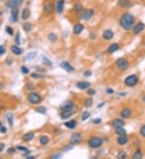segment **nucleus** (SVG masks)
Wrapping results in <instances>:
<instances>
[{
    "mask_svg": "<svg viewBox=\"0 0 145 159\" xmlns=\"http://www.w3.org/2000/svg\"><path fill=\"white\" fill-rule=\"evenodd\" d=\"M52 157H53V158H60V157H61V154H60V153L55 154V155H53Z\"/></svg>",
    "mask_w": 145,
    "mask_h": 159,
    "instance_id": "nucleus-52",
    "label": "nucleus"
},
{
    "mask_svg": "<svg viewBox=\"0 0 145 159\" xmlns=\"http://www.w3.org/2000/svg\"><path fill=\"white\" fill-rule=\"evenodd\" d=\"M34 137H35V134L33 133L30 132V133H27L23 135V140L24 142H29V141H31V140L33 139Z\"/></svg>",
    "mask_w": 145,
    "mask_h": 159,
    "instance_id": "nucleus-19",
    "label": "nucleus"
},
{
    "mask_svg": "<svg viewBox=\"0 0 145 159\" xmlns=\"http://www.w3.org/2000/svg\"><path fill=\"white\" fill-rule=\"evenodd\" d=\"M124 125V121L123 120L120 119H115L113 121V126L115 128H118V127H123Z\"/></svg>",
    "mask_w": 145,
    "mask_h": 159,
    "instance_id": "nucleus-21",
    "label": "nucleus"
},
{
    "mask_svg": "<svg viewBox=\"0 0 145 159\" xmlns=\"http://www.w3.org/2000/svg\"><path fill=\"white\" fill-rule=\"evenodd\" d=\"M48 38H49V39L51 42H53V43L57 40V35L54 34V33H50L49 35V36H48Z\"/></svg>",
    "mask_w": 145,
    "mask_h": 159,
    "instance_id": "nucleus-33",
    "label": "nucleus"
},
{
    "mask_svg": "<svg viewBox=\"0 0 145 159\" xmlns=\"http://www.w3.org/2000/svg\"><path fill=\"white\" fill-rule=\"evenodd\" d=\"M23 2V0H10V2L7 3V7L9 8H15L20 7Z\"/></svg>",
    "mask_w": 145,
    "mask_h": 159,
    "instance_id": "nucleus-7",
    "label": "nucleus"
},
{
    "mask_svg": "<svg viewBox=\"0 0 145 159\" xmlns=\"http://www.w3.org/2000/svg\"><path fill=\"white\" fill-rule=\"evenodd\" d=\"M21 71H22V72H23V74H27V73H29V69L27 68V67H25V66H23V67L21 68Z\"/></svg>",
    "mask_w": 145,
    "mask_h": 159,
    "instance_id": "nucleus-41",
    "label": "nucleus"
},
{
    "mask_svg": "<svg viewBox=\"0 0 145 159\" xmlns=\"http://www.w3.org/2000/svg\"><path fill=\"white\" fill-rule=\"evenodd\" d=\"M11 51H12V52L14 53V54H15V55H21L23 52V51L21 49V48H19V47H17V46H15V45H13V46H11Z\"/></svg>",
    "mask_w": 145,
    "mask_h": 159,
    "instance_id": "nucleus-23",
    "label": "nucleus"
},
{
    "mask_svg": "<svg viewBox=\"0 0 145 159\" xmlns=\"http://www.w3.org/2000/svg\"><path fill=\"white\" fill-rule=\"evenodd\" d=\"M37 55V52L36 51H31V52H29L28 54L27 55V56L24 58L25 60H31L33 59L34 58H36Z\"/></svg>",
    "mask_w": 145,
    "mask_h": 159,
    "instance_id": "nucleus-27",
    "label": "nucleus"
},
{
    "mask_svg": "<svg viewBox=\"0 0 145 159\" xmlns=\"http://www.w3.org/2000/svg\"><path fill=\"white\" fill-rule=\"evenodd\" d=\"M23 30H24L25 31H30L31 30V24L30 23H23Z\"/></svg>",
    "mask_w": 145,
    "mask_h": 159,
    "instance_id": "nucleus-32",
    "label": "nucleus"
},
{
    "mask_svg": "<svg viewBox=\"0 0 145 159\" xmlns=\"http://www.w3.org/2000/svg\"><path fill=\"white\" fill-rule=\"evenodd\" d=\"M7 121L8 124L10 125L11 126H12V125H13V114L11 113H7Z\"/></svg>",
    "mask_w": 145,
    "mask_h": 159,
    "instance_id": "nucleus-29",
    "label": "nucleus"
},
{
    "mask_svg": "<svg viewBox=\"0 0 145 159\" xmlns=\"http://www.w3.org/2000/svg\"><path fill=\"white\" fill-rule=\"evenodd\" d=\"M15 43H16L17 44H20V33H17V34H16Z\"/></svg>",
    "mask_w": 145,
    "mask_h": 159,
    "instance_id": "nucleus-47",
    "label": "nucleus"
},
{
    "mask_svg": "<svg viewBox=\"0 0 145 159\" xmlns=\"http://www.w3.org/2000/svg\"><path fill=\"white\" fill-rule=\"evenodd\" d=\"M82 141V137L80 133H73L70 137V142L72 144H77Z\"/></svg>",
    "mask_w": 145,
    "mask_h": 159,
    "instance_id": "nucleus-8",
    "label": "nucleus"
},
{
    "mask_svg": "<svg viewBox=\"0 0 145 159\" xmlns=\"http://www.w3.org/2000/svg\"><path fill=\"white\" fill-rule=\"evenodd\" d=\"M15 152V149H14V148H9L7 149V153H10V154H12V153H14Z\"/></svg>",
    "mask_w": 145,
    "mask_h": 159,
    "instance_id": "nucleus-49",
    "label": "nucleus"
},
{
    "mask_svg": "<svg viewBox=\"0 0 145 159\" xmlns=\"http://www.w3.org/2000/svg\"><path fill=\"white\" fill-rule=\"evenodd\" d=\"M64 7H65V0H59L57 2V9L58 13L61 14L64 11Z\"/></svg>",
    "mask_w": 145,
    "mask_h": 159,
    "instance_id": "nucleus-18",
    "label": "nucleus"
},
{
    "mask_svg": "<svg viewBox=\"0 0 145 159\" xmlns=\"http://www.w3.org/2000/svg\"><path fill=\"white\" fill-rule=\"evenodd\" d=\"M53 9H54V5H53V3H46L44 4V10L46 13H51V12H53Z\"/></svg>",
    "mask_w": 145,
    "mask_h": 159,
    "instance_id": "nucleus-14",
    "label": "nucleus"
},
{
    "mask_svg": "<svg viewBox=\"0 0 145 159\" xmlns=\"http://www.w3.org/2000/svg\"><path fill=\"white\" fill-rule=\"evenodd\" d=\"M36 112H38L39 113H42V114H45L46 112H47V109L44 106H40V107H38V108L36 109Z\"/></svg>",
    "mask_w": 145,
    "mask_h": 159,
    "instance_id": "nucleus-36",
    "label": "nucleus"
},
{
    "mask_svg": "<svg viewBox=\"0 0 145 159\" xmlns=\"http://www.w3.org/2000/svg\"><path fill=\"white\" fill-rule=\"evenodd\" d=\"M144 28V24L143 23H139L138 24L134 27V32L135 34H139L140 33Z\"/></svg>",
    "mask_w": 145,
    "mask_h": 159,
    "instance_id": "nucleus-15",
    "label": "nucleus"
},
{
    "mask_svg": "<svg viewBox=\"0 0 145 159\" xmlns=\"http://www.w3.org/2000/svg\"><path fill=\"white\" fill-rule=\"evenodd\" d=\"M142 157H143V154H142L141 151L138 150V151H136L134 153V155L132 156V158H134V159H140V158H142Z\"/></svg>",
    "mask_w": 145,
    "mask_h": 159,
    "instance_id": "nucleus-35",
    "label": "nucleus"
},
{
    "mask_svg": "<svg viewBox=\"0 0 145 159\" xmlns=\"http://www.w3.org/2000/svg\"><path fill=\"white\" fill-rule=\"evenodd\" d=\"M87 93H88L89 95L93 96V95H94V94H95L96 92H95L94 89H92V88H90V89H89V90L87 91Z\"/></svg>",
    "mask_w": 145,
    "mask_h": 159,
    "instance_id": "nucleus-46",
    "label": "nucleus"
},
{
    "mask_svg": "<svg viewBox=\"0 0 145 159\" xmlns=\"http://www.w3.org/2000/svg\"><path fill=\"white\" fill-rule=\"evenodd\" d=\"M90 86V84L89 82H79L77 84V87L80 89H86Z\"/></svg>",
    "mask_w": 145,
    "mask_h": 159,
    "instance_id": "nucleus-22",
    "label": "nucleus"
},
{
    "mask_svg": "<svg viewBox=\"0 0 145 159\" xmlns=\"http://www.w3.org/2000/svg\"><path fill=\"white\" fill-rule=\"evenodd\" d=\"M73 104L71 101H67L64 103V104L60 107V110L61 111H71L73 109Z\"/></svg>",
    "mask_w": 145,
    "mask_h": 159,
    "instance_id": "nucleus-9",
    "label": "nucleus"
},
{
    "mask_svg": "<svg viewBox=\"0 0 145 159\" xmlns=\"http://www.w3.org/2000/svg\"><path fill=\"white\" fill-rule=\"evenodd\" d=\"M43 60H44V64L47 65V66H52V62H51L49 59H47L45 56L43 57Z\"/></svg>",
    "mask_w": 145,
    "mask_h": 159,
    "instance_id": "nucleus-39",
    "label": "nucleus"
},
{
    "mask_svg": "<svg viewBox=\"0 0 145 159\" xmlns=\"http://www.w3.org/2000/svg\"><path fill=\"white\" fill-rule=\"evenodd\" d=\"M127 142H128V137L126 136V134L119 135V137L118 138V143L119 145H125Z\"/></svg>",
    "mask_w": 145,
    "mask_h": 159,
    "instance_id": "nucleus-17",
    "label": "nucleus"
},
{
    "mask_svg": "<svg viewBox=\"0 0 145 159\" xmlns=\"http://www.w3.org/2000/svg\"><path fill=\"white\" fill-rule=\"evenodd\" d=\"M93 11L89 9V10H86L82 13L81 17L84 20H89L93 17Z\"/></svg>",
    "mask_w": 145,
    "mask_h": 159,
    "instance_id": "nucleus-6",
    "label": "nucleus"
},
{
    "mask_svg": "<svg viewBox=\"0 0 145 159\" xmlns=\"http://www.w3.org/2000/svg\"><path fill=\"white\" fill-rule=\"evenodd\" d=\"M100 122H101V119L100 118H97V119L93 120V123H95V124H99Z\"/></svg>",
    "mask_w": 145,
    "mask_h": 159,
    "instance_id": "nucleus-53",
    "label": "nucleus"
},
{
    "mask_svg": "<svg viewBox=\"0 0 145 159\" xmlns=\"http://www.w3.org/2000/svg\"><path fill=\"white\" fill-rule=\"evenodd\" d=\"M118 157L120 159H123L127 157V153H125V151H120L118 154Z\"/></svg>",
    "mask_w": 145,
    "mask_h": 159,
    "instance_id": "nucleus-38",
    "label": "nucleus"
},
{
    "mask_svg": "<svg viewBox=\"0 0 145 159\" xmlns=\"http://www.w3.org/2000/svg\"><path fill=\"white\" fill-rule=\"evenodd\" d=\"M31 77H33V78H40V77H41L40 75H38V74H36V73H32L31 75Z\"/></svg>",
    "mask_w": 145,
    "mask_h": 159,
    "instance_id": "nucleus-51",
    "label": "nucleus"
},
{
    "mask_svg": "<svg viewBox=\"0 0 145 159\" xmlns=\"http://www.w3.org/2000/svg\"><path fill=\"white\" fill-rule=\"evenodd\" d=\"M0 132L3 133H5L7 132V129L4 127V126H1V127H0Z\"/></svg>",
    "mask_w": 145,
    "mask_h": 159,
    "instance_id": "nucleus-50",
    "label": "nucleus"
},
{
    "mask_svg": "<svg viewBox=\"0 0 145 159\" xmlns=\"http://www.w3.org/2000/svg\"><path fill=\"white\" fill-rule=\"evenodd\" d=\"M60 67L62 68L63 69L65 70V71L69 72H71L74 71V68L68 62H62L61 64H60Z\"/></svg>",
    "mask_w": 145,
    "mask_h": 159,
    "instance_id": "nucleus-12",
    "label": "nucleus"
},
{
    "mask_svg": "<svg viewBox=\"0 0 145 159\" xmlns=\"http://www.w3.org/2000/svg\"><path fill=\"white\" fill-rule=\"evenodd\" d=\"M90 75H91V72H90V71H88V72H85V76H90Z\"/></svg>",
    "mask_w": 145,
    "mask_h": 159,
    "instance_id": "nucleus-55",
    "label": "nucleus"
},
{
    "mask_svg": "<svg viewBox=\"0 0 145 159\" xmlns=\"http://www.w3.org/2000/svg\"><path fill=\"white\" fill-rule=\"evenodd\" d=\"M143 101H145V96H144V97L143 98Z\"/></svg>",
    "mask_w": 145,
    "mask_h": 159,
    "instance_id": "nucleus-59",
    "label": "nucleus"
},
{
    "mask_svg": "<svg viewBox=\"0 0 145 159\" xmlns=\"http://www.w3.org/2000/svg\"><path fill=\"white\" fill-rule=\"evenodd\" d=\"M2 126V123H1V121H0V127Z\"/></svg>",
    "mask_w": 145,
    "mask_h": 159,
    "instance_id": "nucleus-58",
    "label": "nucleus"
},
{
    "mask_svg": "<svg viewBox=\"0 0 145 159\" xmlns=\"http://www.w3.org/2000/svg\"><path fill=\"white\" fill-rule=\"evenodd\" d=\"M116 64L118 68L121 70H127L129 67V63L127 59H125L124 58H119L117 60Z\"/></svg>",
    "mask_w": 145,
    "mask_h": 159,
    "instance_id": "nucleus-5",
    "label": "nucleus"
},
{
    "mask_svg": "<svg viewBox=\"0 0 145 159\" xmlns=\"http://www.w3.org/2000/svg\"><path fill=\"white\" fill-rule=\"evenodd\" d=\"M115 133L119 135H123L126 134V130L123 127H118L115 128Z\"/></svg>",
    "mask_w": 145,
    "mask_h": 159,
    "instance_id": "nucleus-31",
    "label": "nucleus"
},
{
    "mask_svg": "<svg viewBox=\"0 0 145 159\" xmlns=\"http://www.w3.org/2000/svg\"><path fill=\"white\" fill-rule=\"evenodd\" d=\"M107 92L108 93H113V90L110 89V88H108V89H107Z\"/></svg>",
    "mask_w": 145,
    "mask_h": 159,
    "instance_id": "nucleus-56",
    "label": "nucleus"
},
{
    "mask_svg": "<svg viewBox=\"0 0 145 159\" xmlns=\"http://www.w3.org/2000/svg\"><path fill=\"white\" fill-rule=\"evenodd\" d=\"M31 15V12H30V10L28 8H25V9H23V11H22V18L23 19H27Z\"/></svg>",
    "mask_w": 145,
    "mask_h": 159,
    "instance_id": "nucleus-20",
    "label": "nucleus"
},
{
    "mask_svg": "<svg viewBox=\"0 0 145 159\" xmlns=\"http://www.w3.org/2000/svg\"><path fill=\"white\" fill-rule=\"evenodd\" d=\"M73 149V146H65L64 148H63V149L62 150L63 151H69V150H70V149Z\"/></svg>",
    "mask_w": 145,
    "mask_h": 159,
    "instance_id": "nucleus-48",
    "label": "nucleus"
},
{
    "mask_svg": "<svg viewBox=\"0 0 145 159\" xmlns=\"http://www.w3.org/2000/svg\"><path fill=\"white\" fill-rule=\"evenodd\" d=\"M118 4L119 7L123 8H128L132 6V2L130 0H119Z\"/></svg>",
    "mask_w": 145,
    "mask_h": 159,
    "instance_id": "nucleus-11",
    "label": "nucleus"
},
{
    "mask_svg": "<svg viewBox=\"0 0 145 159\" xmlns=\"http://www.w3.org/2000/svg\"><path fill=\"white\" fill-rule=\"evenodd\" d=\"M6 31L10 35H13V29L11 28V27H6Z\"/></svg>",
    "mask_w": 145,
    "mask_h": 159,
    "instance_id": "nucleus-42",
    "label": "nucleus"
},
{
    "mask_svg": "<svg viewBox=\"0 0 145 159\" xmlns=\"http://www.w3.org/2000/svg\"><path fill=\"white\" fill-rule=\"evenodd\" d=\"M49 138L48 137H46V136H43V137H41L40 139V142L41 145H47L49 143Z\"/></svg>",
    "mask_w": 145,
    "mask_h": 159,
    "instance_id": "nucleus-30",
    "label": "nucleus"
},
{
    "mask_svg": "<svg viewBox=\"0 0 145 159\" xmlns=\"http://www.w3.org/2000/svg\"><path fill=\"white\" fill-rule=\"evenodd\" d=\"M138 81H139V79L135 75H132V76H129L125 79L124 83L127 86L133 87L138 83Z\"/></svg>",
    "mask_w": 145,
    "mask_h": 159,
    "instance_id": "nucleus-3",
    "label": "nucleus"
},
{
    "mask_svg": "<svg viewBox=\"0 0 145 159\" xmlns=\"http://www.w3.org/2000/svg\"><path fill=\"white\" fill-rule=\"evenodd\" d=\"M65 125L66 126L67 128L69 129H74L75 128V126L77 125V123L75 121H68V122H65Z\"/></svg>",
    "mask_w": 145,
    "mask_h": 159,
    "instance_id": "nucleus-28",
    "label": "nucleus"
},
{
    "mask_svg": "<svg viewBox=\"0 0 145 159\" xmlns=\"http://www.w3.org/2000/svg\"><path fill=\"white\" fill-rule=\"evenodd\" d=\"M140 133H141V135L143 137H145V125H143L141 127V129H140Z\"/></svg>",
    "mask_w": 145,
    "mask_h": 159,
    "instance_id": "nucleus-44",
    "label": "nucleus"
},
{
    "mask_svg": "<svg viewBox=\"0 0 145 159\" xmlns=\"http://www.w3.org/2000/svg\"><path fill=\"white\" fill-rule=\"evenodd\" d=\"M5 51H6V48H5V47H4L3 45L0 46V55H3L4 53H5Z\"/></svg>",
    "mask_w": 145,
    "mask_h": 159,
    "instance_id": "nucleus-43",
    "label": "nucleus"
},
{
    "mask_svg": "<svg viewBox=\"0 0 145 159\" xmlns=\"http://www.w3.org/2000/svg\"><path fill=\"white\" fill-rule=\"evenodd\" d=\"M72 116L71 111H62L60 113V117L62 119H68Z\"/></svg>",
    "mask_w": 145,
    "mask_h": 159,
    "instance_id": "nucleus-25",
    "label": "nucleus"
},
{
    "mask_svg": "<svg viewBox=\"0 0 145 159\" xmlns=\"http://www.w3.org/2000/svg\"><path fill=\"white\" fill-rule=\"evenodd\" d=\"M84 30V26L82 24H81V23H78V24H77L75 27H74L73 28V32L75 33L76 35H79L82 33V31Z\"/></svg>",
    "mask_w": 145,
    "mask_h": 159,
    "instance_id": "nucleus-16",
    "label": "nucleus"
},
{
    "mask_svg": "<svg viewBox=\"0 0 145 159\" xmlns=\"http://www.w3.org/2000/svg\"><path fill=\"white\" fill-rule=\"evenodd\" d=\"M131 113H132V112H131L130 109H124L123 110H122V112H121V116H122L123 118L126 119V118H128Z\"/></svg>",
    "mask_w": 145,
    "mask_h": 159,
    "instance_id": "nucleus-24",
    "label": "nucleus"
},
{
    "mask_svg": "<svg viewBox=\"0 0 145 159\" xmlns=\"http://www.w3.org/2000/svg\"><path fill=\"white\" fill-rule=\"evenodd\" d=\"M28 101L31 103L32 105H36V104H39V103L41 101V97L40 96L39 94H37V93H35V92H31L28 95Z\"/></svg>",
    "mask_w": 145,
    "mask_h": 159,
    "instance_id": "nucleus-4",
    "label": "nucleus"
},
{
    "mask_svg": "<svg viewBox=\"0 0 145 159\" xmlns=\"http://www.w3.org/2000/svg\"><path fill=\"white\" fill-rule=\"evenodd\" d=\"M11 21L12 22H17L18 21V17H19V9L18 7L15 8H11Z\"/></svg>",
    "mask_w": 145,
    "mask_h": 159,
    "instance_id": "nucleus-10",
    "label": "nucleus"
},
{
    "mask_svg": "<svg viewBox=\"0 0 145 159\" xmlns=\"http://www.w3.org/2000/svg\"><path fill=\"white\" fill-rule=\"evenodd\" d=\"M135 23V17L131 13H125L120 18V24L125 30H131Z\"/></svg>",
    "mask_w": 145,
    "mask_h": 159,
    "instance_id": "nucleus-1",
    "label": "nucleus"
},
{
    "mask_svg": "<svg viewBox=\"0 0 145 159\" xmlns=\"http://www.w3.org/2000/svg\"><path fill=\"white\" fill-rule=\"evenodd\" d=\"M17 149H19V150H21V151L29 152L28 150H27V148H25V147H23V146H17Z\"/></svg>",
    "mask_w": 145,
    "mask_h": 159,
    "instance_id": "nucleus-45",
    "label": "nucleus"
},
{
    "mask_svg": "<svg viewBox=\"0 0 145 159\" xmlns=\"http://www.w3.org/2000/svg\"><path fill=\"white\" fill-rule=\"evenodd\" d=\"M102 142L103 141L101 137H93L88 142V145L91 148H99L102 146Z\"/></svg>",
    "mask_w": 145,
    "mask_h": 159,
    "instance_id": "nucleus-2",
    "label": "nucleus"
},
{
    "mask_svg": "<svg viewBox=\"0 0 145 159\" xmlns=\"http://www.w3.org/2000/svg\"><path fill=\"white\" fill-rule=\"evenodd\" d=\"M27 159H33V158H35V157H31H31H27Z\"/></svg>",
    "mask_w": 145,
    "mask_h": 159,
    "instance_id": "nucleus-57",
    "label": "nucleus"
},
{
    "mask_svg": "<svg viewBox=\"0 0 145 159\" xmlns=\"http://www.w3.org/2000/svg\"><path fill=\"white\" fill-rule=\"evenodd\" d=\"M92 105H93V100L90 99V98H88V99L85 101V106L86 108H90V106H92Z\"/></svg>",
    "mask_w": 145,
    "mask_h": 159,
    "instance_id": "nucleus-37",
    "label": "nucleus"
},
{
    "mask_svg": "<svg viewBox=\"0 0 145 159\" xmlns=\"http://www.w3.org/2000/svg\"><path fill=\"white\" fill-rule=\"evenodd\" d=\"M90 114L89 112H85L82 115V121H86V119H88L89 117H90Z\"/></svg>",
    "mask_w": 145,
    "mask_h": 159,
    "instance_id": "nucleus-40",
    "label": "nucleus"
},
{
    "mask_svg": "<svg viewBox=\"0 0 145 159\" xmlns=\"http://www.w3.org/2000/svg\"><path fill=\"white\" fill-rule=\"evenodd\" d=\"M74 11H77V12H80L82 11V9H83V6L82 5L81 3H76L75 5H74Z\"/></svg>",
    "mask_w": 145,
    "mask_h": 159,
    "instance_id": "nucleus-34",
    "label": "nucleus"
},
{
    "mask_svg": "<svg viewBox=\"0 0 145 159\" xmlns=\"http://www.w3.org/2000/svg\"><path fill=\"white\" fill-rule=\"evenodd\" d=\"M119 49V46L116 44H111L109 48H108V51L110 53H113V52H115L116 51H118Z\"/></svg>",
    "mask_w": 145,
    "mask_h": 159,
    "instance_id": "nucleus-26",
    "label": "nucleus"
},
{
    "mask_svg": "<svg viewBox=\"0 0 145 159\" xmlns=\"http://www.w3.org/2000/svg\"><path fill=\"white\" fill-rule=\"evenodd\" d=\"M4 147H5V145H4L3 143H0V152H1L2 150H3Z\"/></svg>",
    "mask_w": 145,
    "mask_h": 159,
    "instance_id": "nucleus-54",
    "label": "nucleus"
},
{
    "mask_svg": "<svg viewBox=\"0 0 145 159\" xmlns=\"http://www.w3.org/2000/svg\"><path fill=\"white\" fill-rule=\"evenodd\" d=\"M102 36H103V38L106 40H110L112 38L114 37V32L112 31L111 30H106L104 32H103V35H102Z\"/></svg>",
    "mask_w": 145,
    "mask_h": 159,
    "instance_id": "nucleus-13",
    "label": "nucleus"
}]
</instances>
